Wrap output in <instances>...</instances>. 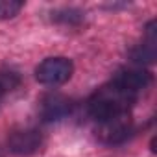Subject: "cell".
<instances>
[{
  "label": "cell",
  "mask_w": 157,
  "mask_h": 157,
  "mask_svg": "<svg viewBox=\"0 0 157 157\" xmlns=\"http://www.w3.org/2000/svg\"><path fill=\"white\" fill-rule=\"evenodd\" d=\"M24 8L22 2L19 0H0V21H8L19 15V11Z\"/></svg>",
  "instance_id": "ba28073f"
},
{
  "label": "cell",
  "mask_w": 157,
  "mask_h": 157,
  "mask_svg": "<svg viewBox=\"0 0 157 157\" xmlns=\"http://www.w3.org/2000/svg\"><path fill=\"white\" fill-rule=\"evenodd\" d=\"M4 93H6V89L0 85V102H2V98H4Z\"/></svg>",
  "instance_id": "9c48e42d"
},
{
  "label": "cell",
  "mask_w": 157,
  "mask_h": 157,
  "mask_svg": "<svg viewBox=\"0 0 157 157\" xmlns=\"http://www.w3.org/2000/svg\"><path fill=\"white\" fill-rule=\"evenodd\" d=\"M137 94L131 91L122 89L120 85L109 82L107 85H102L89 100V111L96 120L128 115L131 105L135 104Z\"/></svg>",
  "instance_id": "6da1fadb"
},
{
  "label": "cell",
  "mask_w": 157,
  "mask_h": 157,
  "mask_svg": "<svg viewBox=\"0 0 157 157\" xmlns=\"http://www.w3.org/2000/svg\"><path fill=\"white\" fill-rule=\"evenodd\" d=\"M113 83L120 85L122 89L126 91H131V93H139L140 89H146L151 82V74L148 70H142V68H124V70H118L117 76L111 80Z\"/></svg>",
  "instance_id": "5b68a950"
},
{
  "label": "cell",
  "mask_w": 157,
  "mask_h": 157,
  "mask_svg": "<svg viewBox=\"0 0 157 157\" xmlns=\"http://www.w3.org/2000/svg\"><path fill=\"white\" fill-rule=\"evenodd\" d=\"M43 146V135L37 129H15L8 137V148L15 155H32L37 153Z\"/></svg>",
  "instance_id": "277c9868"
},
{
  "label": "cell",
  "mask_w": 157,
  "mask_h": 157,
  "mask_svg": "<svg viewBox=\"0 0 157 157\" xmlns=\"http://www.w3.org/2000/svg\"><path fill=\"white\" fill-rule=\"evenodd\" d=\"M0 157H2V153H0Z\"/></svg>",
  "instance_id": "30bf717a"
},
{
  "label": "cell",
  "mask_w": 157,
  "mask_h": 157,
  "mask_svg": "<svg viewBox=\"0 0 157 157\" xmlns=\"http://www.w3.org/2000/svg\"><path fill=\"white\" fill-rule=\"evenodd\" d=\"M74 65L67 57H46L35 68V78L43 85H63L70 80Z\"/></svg>",
  "instance_id": "7a4b0ae2"
},
{
  "label": "cell",
  "mask_w": 157,
  "mask_h": 157,
  "mask_svg": "<svg viewBox=\"0 0 157 157\" xmlns=\"http://www.w3.org/2000/svg\"><path fill=\"white\" fill-rule=\"evenodd\" d=\"M96 137L104 144H118L126 140L131 133V118L129 115H118L104 120H96Z\"/></svg>",
  "instance_id": "3957f363"
},
{
  "label": "cell",
  "mask_w": 157,
  "mask_h": 157,
  "mask_svg": "<svg viewBox=\"0 0 157 157\" xmlns=\"http://www.w3.org/2000/svg\"><path fill=\"white\" fill-rule=\"evenodd\" d=\"M72 111V102L63 94H46L41 100V115L44 120H59Z\"/></svg>",
  "instance_id": "8992f818"
},
{
  "label": "cell",
  "mask_w": 157,
  "mask_h": 157,
  "mask_svg": "<svg viewBox=\"0 0 157 157\" xmlns=\"http://www.w3.org/2000/svg\"><path fill=\"white\" fill-rule=\"evenodd\" d=\"M131 59L135 63H139V65L151 63L155 59V30H153V22H150L148 28H146V39H144V43L131 50Z\"/></svg>",
  "instance_id": "52a82bcc"
}]
</instances>
